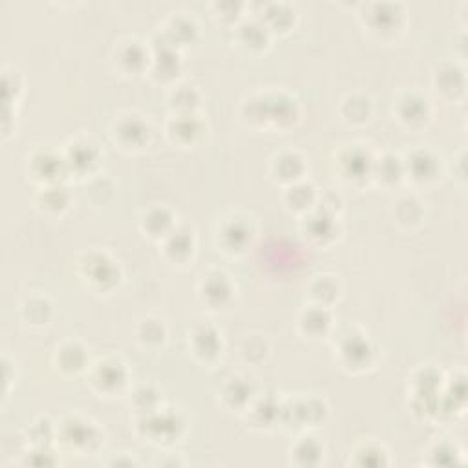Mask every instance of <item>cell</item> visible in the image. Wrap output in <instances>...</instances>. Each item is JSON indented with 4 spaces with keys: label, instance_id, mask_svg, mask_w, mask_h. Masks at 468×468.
<instances>
[{
    "label": "cell",
    "instance_id": "obj_1",
    "mask_svg": "<svg viewBox=\"0 0 468 468\" xmlns=\"http://www.w3.org/2000/svg\"><path fill=\"white\" fill-rule=\"evenodd\" d=\"M93 382L101 386V389L110 394V392L119 389L121 385L125 382V371H123L121 364H117V362H101V364L95 368Z\"/></svg>",
    "mask_w": 468,
    "mask_h": 468
},
{
    "label": "cell",
    "instance_id": "obj_2",
    "mask_svg": "<svg viewBox=\"0 0 468 468\" xmlns=\"http://www.w3.org/2000/svg\"><path fill=\"white\" fill-rule=\"evenodd\" d=\"M428 116H430V108H428L427 99L419 95H406L401 101V119L406 121L410 126L424 125Z\"/></svg>",
    "mask_w": 468,
    "mask_h": 468
},
{
    "label": "cell",
    "instance_id": "obj_3",
    "mask_svg": "<svg viewBox=\"0 0 468 468\" xmlns=\"http://www.w3.org/2000/svg\"><path fill=\"white\" fill-rule=\"evenodd\" d=\"M119 141L126 147H141L149 138V126H145L138 119H126L119 125Z\"/></svg>",
    "mask_w": 468,
    "mask_h": 468
},
{
    "label": "cell",
    "instance_id": "obj_4",
    "mask_svg": "<svg viewBox=\"0 0 468 468\" xmlns=\"http://www.w3.org/2000/svg\"><path fill=\"white\" fill-rule=\"evenodd\" d=\"M436 158L427 150H421V152H415L412 156L408 171L412 168V178H415L417 181H428L436 178Z\"/></svg>",
    "mask_w": 468,
    "mask_h": 468
},
{
    "label": "cell",
    "instance_id": "obj_5",
    "mask_svg": "<svg viewBox=\"0 0 468 468\" xmlns=\"http://www.w3.org/2000/svg\"><path fill=\"white\" fill-rule=\"evenodd\" d=\"M437 86L441 92L445 93H461L464 88V77L463 72L459 70L457 66H446L441 72H437Z\"/></svg>",
    "mask_w": 468,
    "mask_h": 468
},
{
    "label": "cell",
    "instance_id": "obj_6",
    "mask_svg": "<svg viewBox=\"0 0 468 468\" xmlns=\"http://www.w3.org/2000/svg\"><path fill=\"white\" fill-rule=\"evenodd\" d=\"M62 439L75 446H88L90 443L95 439V434H93V430L86 422L72 421L68 422V427L65 428V437H62Z\"/></svg>",
    "mask_w": 468,
    "mask_h": 468
},
{
    "label": "cell",
    "instance_id": "obj_7",
    "mask_svg": "<svg viewBox=\"0 0 468 468\" xmlns=\"http://www.w3.org/2000/svg\"><path fill=\"white\" fill-rule=\"evenodd\" d=\"M194 340V353H201L205 357H210L218 352V335L210 328L198 329L192 337Z\"/></svg>",
    "mask_w": 468,
    "mask_h": 468
},
{
    "label": "cell",
    "instance_id": "obj_8",
    "mask_svg": "<svg viewBox=\"0 0 468 468\" xmlns=\"http://www.w3.org/2000/svg\"><path fill=\"white\" fill-rule=\"evenodd\" d=\"M95 150L92 147H86V145H77L74 150H72V156L66 159V165H72V167L79 168V171H90L93 163H95Z\"/></svg>",
    "mask_w": 468,
    "mask_h": 468
},
{
    "label": "cell",
    "instance_id": "obj_9",
    "mask_svg": "<svg viewBox=\"0 0 468 468\" xmlns=\"http://www.w3.org/2000/svg\"><path fill=\"white\" fill-rule=\"evenodd\" d=\"M342 163L346 165V176L349 178H361L364 176L368 172V167H370V159L364 156L359 150H352L348 152V156L342 159Z\"/></svg>",
    "mask_w": 468,
    "mask_h": 468
},
{
    "label": "cell",
    "instance_id": "obj_10",
    "mask_svg": "<svg viewBox=\"0 0 468 468\" xmlns=\"http://www.w3.org/2000/svg\"><path fill=\"white\" fill-rule=\"evenodd\" d=\"M344 102L352 107V110L349 112H344L346 119L353 121V123H362L364 119H368V114H370V99L349 98L348 101Z\"/></svg>",
    "mask_w": 468,
    "mask_h": 468
},
{
    "label": "cell",
    "instance_id": "obj_11",
    "mask_svg": "<svg viewBox=\"0 0 468 468\" xmlns=\"http://www.w3.org/2000/svg\"><path fill=\"white\" fill-rule=\"evenodd\" d=\"M167 249L172 250V253H178V260H183L181 255L189 256L190 250H192V240L187 234H183V232H171Z\"/></svg>",
    "mask_w": 468,
    "mask_h": 468
}]
</instances>
